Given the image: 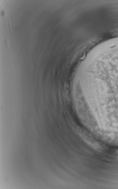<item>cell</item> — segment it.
Wrapping results in <instances>:
<instances>
[{
    "label": "cell",
    "instance_id": "6da1fadb",
    "mask_svg": "<svg viewBox=\"0 0 118 189\" xmlns=\"http://www.w3.org/2000/svg\"></svg>",
    "mask_w": 118,
    "mask_h": 189
}]
</instances>
